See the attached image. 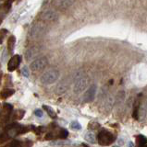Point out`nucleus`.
<instances>
[{
	"instance_id": "34",
	"label": "nucleus",
	"mask_w": 147,
	"mask_h": 147,
	"mask_svg": "<svg viewBox=\"0 0 147 147\" xmlns=\"http://www.w3.org/2000/svg\"><path fill=\"white\" fill-rule=\"evenodd\" d=\"M0 82H1V76H0Z\"/></svg>"
},
{
	"instance_id": "25",
	"label": "nucleus",
	"mask_w": 147,
	"mask_h": 147,
	"mask_svg": "<svg viewBox=\"0 0 147 147\" xmlns=\"http://www.w3.org/2000/svg\"><path fill=\"white\" fill-rule=\"evenodd\" d=\"M10 147H21V141H18V140H15L11 142V144Z\"/></svg>"
},
{
	"instance_id": "2",
	"label": "nucleus",
	"mask_w": 147,
	"mask_h": 147,
	"mask_svg": "<svg viewBox=\"0 0 147 147\" xmlns=\"http://www.w3.org/2000/svg\"><path fill=\"white\" fill-rule=\"evenodd\" d=\"M34 128V125H31V128ZM31 129L28 126H22L20 124H11V125H8L6 129L8 135L10 137H15L18 134H22V133H25L27 131H29Z\"/></svg>"
},
{
	"instance_id": "26",
	"label": "nucleus",
	"mask_w": 147,
	"mask_h": 147,
	"mask_svg": "<svg viewBox=\"0 0 147 147\" xmlns=\"http://www.w3.org/2000/svg\"><path fill=\"white\" fill-rule=\"evenodd\" d=\"M57 135H55L54 132H49V133H47L46 135H45V139H46V140H53V139H55V138H57Z\"/></svg>"
},
{
	"instance_id": "24",
	"label": "nucleus",
	"mask_w": 147,
	"mask_h": 147,
	"mask_svg": "<svg viewBox=\"0 0 147 147\" xmlns=\"http://www.w3.org/2000/svg\"><path fill=\"white\" fill-rule=\"evenodd\" d=\"M21 73H22V75H23V76H25V77H29V76H30L29 69H28V67H26V66H24L23 68H22Z\"/></svg>"
},
{
	"instance_id": "10",
	"label": "nucleus",
	"mask_w": 147,
	"mask_h": 147,
	"mask_svg": "<svg viewBox=\"0 0 147 147\" xmlns=\"http://www.w3.org/2000/svg\"><path fill=\"white\" fill-rule=\"evenodd\" d=\"M56 5L59 9L65 10L72 5V0H57Z\"/></svg>"
},
{
	"instance_id": "11",
	"label": "nucleus",
	"mask_w": 147,
	"mask_h": 147,
	"mask_svg": "<svg viewBox=\"0 0 147 147\" xmlns=\"http://www.w3.org/2000/svg\"><path fill=\"white\" fill-rule=\"evenodd\" d=\"M14 93H15L14 89H12V88H5V89H3L1 92H0V98L6 99L8 98H10V96H11Z\"/></svg>"
},
{
	"instance_id": "9",
	"label": "nucleus",
	"mask_w": 147,
	"mask_h": 147,
	"mask_svg": "<svg viewBox=\"0 0 147 147\" xmlns=\"http://www.w3.org/2000/svg\"><path fill=\"white\" fill-rule=\"evenodd\" d=\"M42 17L44 20H47V21H57L58 20V14L52 10L45 11L44 13H43Z\"/></svg>"
},
{
	"instance_id": "15",
	"label": "nucleus",
	"mask_w": 147,
	"mask_h": 147,
	"mask_svg": "<svg viewBox=\"0 0 147 147\" xmlns=\"http://www.w3.org/2000/svg\"><path fill=\"white\" fill-rule=\"evenodd\" d=\"M12 109L13 107L8 103H5L3 106V114L5 115V116H10V112L12 111Z\"/></svg>"
},
{
	"instance_id": "8",
	"label": "nucleus",
	"mask_w": 147,
	"mask_h": 147,
	"mask_svg": "<svg viewBox=\"0 0 147 147\" xmlns=\"http://www.w3.org/2000/svg\"><path fill=\"white\" fill-rule=\"evenodd\" d=\"M96 91H97V86H96V85H92L89 88L87 89V91L84 94L83 99L85 102H92V101L94 99Z\"/></svg>"
},
{
	"instance_id": "31",
	"label": "nucleus",
	"mask_w": 147,
	"mask_h": 147,
	"mask_svg": "<svg viewBox=\"0 0 147 147\" xmlns=\"http://www.w3.org/2000/svg\"><path fill=\"white\" fill-rule=\"evenodd\" d=\"M138 147H147V145L144 144V145H141V146H138Z\"/></svg>"
},
{
	"instance_id": "21",
	"label": "nucleus",
	"mask_w": 147,
	"mask_h": 147,
	"mask_svg": "<svg viewBox=\"0 0 147 147\" xmlns=\"http://www.w3.org/2000/svg\"><path fill=\"white\" fill-rule=\"evenodd\" d=\"M24 114H25L24 110H21V109L17 110V111L15 112V115H14V119H22V117L24 116Z\"/></svg>"
},
{
	"instance_id": "23",
	"label": "nucleus",
	"mask_w": 147,
	"mask_h": 147,
	"mask_svg": "<svg viewBox=\"0 0 147 147\" xmlns=\"http://www.w3.org/2000/svg\"><path fill=\"white\" fill-rule=\"evenodd\" d=\"M8 30H5V29H3L0 30V44H2L3 43V40H4V38H5V36L8 34Z\"/></svg>"
},
{
	"instance_id": "14",
	"label": "nucleus",
	"mask_w": 147,
	"mask_h": 147,
	"mask_svg": "<svg viewBox=\"0 0 147 147\" xmlns=\"http://www.w3.org/2000/svg\"><path fill=\"white\" fill-rule=\"evenodd\" d=\"M43 109L45 110V111L47 112V114H48L49 116L51 117L52 119H56V118H57V114H56V112L54 111V109H53L51 107H49V106H46V105H44V106H43Z\"/></svg>"
},
{
	"instance_id": "30",
	"label": "nucleus",
	"mask_w": 147,
	"mask_h": 147,
	"mask_svg": "<svg viewBox=\"0 0 147 147\" xmlns=\"http://www.w3.org/2000/svg\"><path fill=\"white\" fill-rule=\"evenodd\" d=\"M129 145H130V147H133V144H132V142H130V144H129Z\"/></svg>"
},
{
	"instance_id": "19",
	"label": "nucleus",
	"mask_w": 147,
	"mask_h": 147,
	"mask_svg": "<svg viewBox=\"0 0 147 147\" xmlns=\"http://www.w3.org/2000/svg\"><path fill=\"white\" fill-rule=\"evenodd\" d=\"M68 135V131L65 130V129H61L58 132V138H60V139H66Z\"/></svg>"
},
{
	"instance_id": "33",
	"label": "nucleus",
	"mask_w": 147,
	"mask_h": 147,
	"mask_svg": "<svg viewBox=\"0 0 147 147\" xmlns=\"http://www.w3.org/2000/svg\"><path fill=\"white\" fill-rule=\"evenodd\" d=\"M83 146H84V147H89V146H87V145H85V144H83Z\"/></svg>"
},
{
	"instance_id": "17",
	"label": "nucleus",
	"mask_w": 147,
	"mask_h": 147,
	"mask_svg": "<svg viewBox=\"0 0 147 147\" xmlns=\"http://www.w3.org/2000/svg\"><path fill=\"white\" fill-rule=\"evenodd\" d=\"M124 98H125V92L124 91H119L117 96H116V101L117 103H122L124 101Z\"/></svg>"
},
{
	"instance_id": "13",
	"label": "nucleus",
	"mask_w": 147,
	"mask_h": 147,
	"mask_svg": "<svg viewBox=\"0 0 147 147\" xmlns=\"http://www.w3.org/2000/svg\"><path fill=\"white\" fill-rule=\"evenodd\" d=\"M84 138H85V140L87 142H91V144H94V142H96V137L94 135V133L92 132V131L87 132L85 134V136H84Z\"/></svg>"
},
{
	"instance_id": "20",
	"label": "nucleus",
	"mask_w": 147,
	"mask_h": 147,
	"mask_svg": "<svg viewBox=\"0 0 147 147\" xmlns=\"http://www.w3.org/2000/svg\"><path fill=\"white\" fill-rule=\"evenodd\" d=\"M70 128L72 129V130L79 131V130H81V125L78 121H72L70 123Z\"/></svg>"
},
{
	"instance_id": "1",
	"label": "nucleus",
	"mask_w": 147,
	"mask_h": 147,
	"mask_svg": "<svg viewBox=\"0 0 147 147\" xmlns=\"http://www.w3.org/2000/svg\"><path fill=\"white\" fill-rule=\"evenodd\" d=\"M89 79L88 77L81 75V73H78V75L75 78V82H74V86H73V91L76 94H80L83 91L87 86H88Z\"/></svg>"
},
{
	"instance_id": "16",
	"label": "nucleus",
	"mask_w": 147,
	"mask_h": 147,
	"mask_svg": "<svg viewBox=\"0 0 147 147\" xmlns=\"http://www.w3.org/2000/svg\"><path fill=\"white\" fill-rule=\"evenodd\" d=\"M11 3H12L11 0H10V1L8 0V1H7L5 4H4V5H3V7H2V9H1V12H3V13L6 15V14H7L8 11H10V7H11Z\"/></svg>"
},
{
	"instance_id": "32",
	"label": "nucleus",
	"mask_w": 147,
	"mask_h": 147,
	"mask_svg": "<svg viewBox=\"0 0 147 147\" xmlns=\"http://www.w3.org/2000/svg\"><path fill=\"white\" fill-rule=\"evenodd\" d=\"M1 22H2V18L0 17V24H1Z\"/></svg>"
},
{
	"instance_id": "35",
	"label": "nucleus",
	"mask_w": 147,
	"mask_h": 147,
	"mask_svg": "<svg viewBox=\"0 0 147 147\" xmlns=\"http://www.w3.org/2000/svg\"><path fill=\"white\" fill-rule=\"evenodd\" d=\"M0 111H1V107H0Z\"/></svg>"
},
{
	"instance_id": "7",
	"label": "nucleus",
	"mask_w": 147,
	"mask_h": 147,
	"mask_svg": "<svg viewBox=\"0 0 147 147\" xmlns=\"http://www.w3.org/2000/svg\"><path fill=\"white\" fill-rule=\"evenodd\" d=\"M45 33V28L37 23V24H34L33 27H31V37H33V38H36V37H40L42 36Z\"/></svg>"
},
{
	"instance_id": "28",
	"label": "nucleus",
	"mask_w": 147,
	"mask_h": 147,
	"mask_svg": "<svg viewBox=\"0 0 147 147\" xmlns=\"http://www.w3.org/2000/svg\"><path fill=\"white\" fill-rule=\"evenodd\" d=\"M118 144H124V141H122V139H119V140H118Z\"/></svg>"
},
{
	"instance_id": "6",
	"label": "nucleus",
	"mask_w": 147,
	"mask_h": 147,
	"mask_svg": "<svg viewBox=\"0 0 147 147\" xmlns=\"http://www.w3.org/2000/svg\"><path fill=\"white\" fill-rule=\"evenodd\" d=\"M21 62V57L20 55H13V56L10 59L8 63V72H13L19 67L20 63Z\"/></svg>"
},
{
	"instance_id": "12",
	"label": "nucleus",
	"mask_w": 147,
	"mask_h": 147,
	"mask_svg": "<svg viewBox=\"0 0 147 147\" xmlns=\"http://www.w3.org/2000/svg\"><path fill=\"white\" fill-rule=\"evenodd\" d=\"M15 44H16L15 36H10V38L8 40V53H13V52H14Z\"/></svg>"
},
{
	"instance_id": "3",
	"label": "nucleus",
	"mask_w": 147,
	"mask_h": 147,
	"mask_svg": "<svg viewBox=\"0 0 147 147\" xmlns=\"http://www.w3.org/2000/svg\"><path fill=\"white\" fill-rule=\"evenodd\" d=\"M58 78H59V72L57 70L52 69V70H49L43 74L40 80L44 85H51L54 84L55 82H57Z\"/></svg>"
},
{
	"instance_id": "27",
	"label": "nucleus",
	"mask_w": 147,
	"mask_h": 147,
	"mask_svg": "<svg viewBox=\"0 0 147 147\" xmlns=\"http://www.w3.org/2000/svg\"><path fill=\"white\" fill-rule=\"evenodd\" d=\"M34 114L36 115L37 117H43V115H44V113H43V111L41 109H36L35 111H34Z\"/></svg>"
},
{
	"instance_id": "29",
	"label": "nucleus",
	"mask_w": 147,
	"mask_h": 147,
	"mask_svg": "<svg viewBox=\"0 0 147 147\" xmlns=\"http://www.w3.org/2000/svg\"><path fill=\"white\" fill-rule=\"evenodd\" d=\"M3 135V131H2V129L0 128V137H1Z\"/></svg>"
},
{
	"instance_id": "18",
	"label": "nucleus",
	"mask_w": 147,
	"mask_h": 147,
	"mask_svg": "<svg viewBox=\"0 0 147 147\" xmlns=\"http://www.w3.org/2000/svg\"><path fill=\"white\" fill-rule=\"evenodd\" d=\"M147 142V139L142 135H139L137 137V144H138V146H141V145H144L146 144Z\"/></svg>"
},
{
	"instance_id": "5",
	"label": "nucleus",
	"mask_w": 147,
	"mask_h": 147,
	"mask_svg": "<svg viewBox=\"0 0 147 147\" xmlns=\"http://www.w3.org/2000/svg\"><path fill=\"white\" fill-rule=\"evenodd\" d=\"M48 64V60L45 57H41L34 60V62H31V63L30 64V68L33 72H39L42 71L46 67V65Z\"/></svg>"
},
{
	"instance_id": "4",
	"label": "nucleus",
	"mask_w": 147,
	"mask_h": 147,
	"mask_svg": "<svg viewBox=\"0 0 147 147\" xmlns=\"http://www.w3.org/2000/svg\"><path fill=\"white\" fill-rule=\"evenodd\" d=\"M97 141L100 145L107 146L111 144L112 142L115 141V136L112 134L111 132L107 131V130H102L97 136Z\"/></svg>"
},
{
	"instance_id": "22",
	"label": "nucleus",
	"mask_w": 147,
	"mask_h": 147,
	"mask_svg": "<svg viewBox=\"0 0 147 147\" xmlns=\"http://www.w3.org/2000/svg\"><path fill=\"white\" fill-rule=\"evenodd\" d=\"M70 144V142H68V141H57V142H50L51 145H67Z\"/></svg>"
},
{
	"instance_id": "36",
	"label": "nucleus",
	"mask_w": 147,
	"mask_h": 147,
	"mask_svg": "<svg viewBox=\"0 0 147 147\" xmlns=\"http://www.w3.org/2000/svg\"><path fill=\"white\" fill-rule=\"evenodd\" d=\"M114 147H119V146H114Z\"/></svg>"
}]
</instances>
